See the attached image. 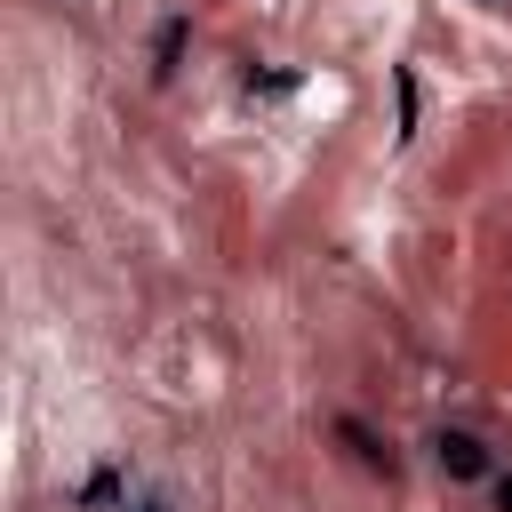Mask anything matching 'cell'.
I'll return each instance as SVG.
<instances>
[{"mask_svg": "<svg viewBox=\"0 0 512 512\" xmlns=\"http://www.w3.org/2000/svg\"><path fill=\"white\" fill-rule=\"evenodd\" d=\"M176 56H184V16L160 24V40H152V72H176Z\"/></svg>", "mask_w": 512, "mask_h": 512, "instance_id": "cell-3", "label": "cell"}, {"mask_svg": "<svg viewBox=\"0 0 512 512\" xmlns=\"http://www.w3.org/2000/svg\"><path fill=\"white\" fill-rule=\"evenodd\" d=\"M496 512H512V480H496Z\"/></svg>", "mask_w": 512, "mask_h": 512, "instance_id": "cell-6", "label": "cell"}, {"mask_svg": "<svg viewBox=\"0 0 512 512\" xmlns=\"http://www.w3.org/2000/svg\"><path fill=\"white\" fill-rule=\"evenodd\" d=\"M432 448H440V472H456V480H480V472H488V448H480L472 432H440Z\"/></svg>", "mask_w": 512, "mask_h": 512, "instance_id": "cell-1", "label": "cell"}, {"mask_svg": "<svg viewBox=\"0 0 512 512\" xmlns=\"http://www.w3.org/2000/svg\"><path fill=\"white\" fill-rule=\"evenodd\" d=\"M336 432H344V440H352V456H360V464H368V472H384V480H392V472H400V456H392V448H384V440H376V432H368V424H360V416H344V424H336Z\"/></svg>", "mask_w": 512, "mask_h": 512, "instance_id": "cell-2", "label": "cell"}, {"mask_svg": "<svg viewBox=\"0 0 512 512\" xmlns=\"http://www.w3.org/2000/svg\"><path fill=\"white\" fill-rule=\"evenodd\" d=\"M136 512H176V496H168V488H152V496H144Z\"/></svg>", "mask_w": 512, "mask_h": 512, "instance_id": "cell-5", "label": "cell"}, {"mask_svg": "<svg viewBox=\"0 0 512 512\" xmlns=\"http://www.w3.org/2000/svg\"><path fill=\"white\" fill-rule=\"evenodd\" d=\"M480 8H512V0H480Z\"/></svg>", "mask_w": 512, "mask_h": 512, "instance_id": "cell-7", "label": "cell"}, {"mask_svg": "<svg viewBox=\"0 0 512 512\" xmlns=\"http://www.w3.org/2000/svg\"><path fill=\"white\" fill-rule=\"evenodd\" d=\"M80 504H88V512H112V504H120V472H96V480H88V496H80Z\"/></svg>", "mask_w": 512, "mask_h": 512, "instance_id": "cell-4", "label": "cell"}]
</instances>
